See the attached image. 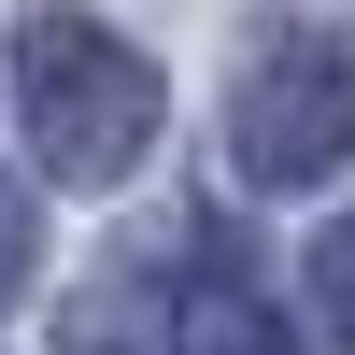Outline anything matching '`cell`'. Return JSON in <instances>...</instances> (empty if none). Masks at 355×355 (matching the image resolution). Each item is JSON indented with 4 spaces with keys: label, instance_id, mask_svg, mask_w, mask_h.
I'll use <instances>...</instances> for the list:
<instances>
[{
    "label": "cell",
    "instance_id": "1",
    "mask_svg": "<svg viewBox=\"0 0 355 355\" xmlns=\"http://www.w3.org/2000/svg\"><path fill=\"white\" fill-rule=\"evenodd\" d=\"M15 100H28V157L57 185H128L142 142H157V57L128 28H85V15H43L15 43Z\"/></svg>",
    "mask_w": 355,
    "mask_h": 355
},
{
    "label": "cell",
    "instance_id": "2",
    "mask_svg": "<svg viewBox=\"0 0 355 355\" xmlns=\"http://www.w3.org/2000/svg\"><path fill=\"white\" fill-rule=\"evenodd\" d=\"M227 157L270 199H313L355 157V57L327 28H256L242 43V71H227Z\"/></svg>",
    "mask_w": 355,
    "mask_h": 355
},
{
    "label": "cell",
    "instance_id": "5",
    "mask_svg": "<svg viewBox=\"0 0 355 355\" xmlns=\"http://www.w3.org/2000/svg\"><path fill=\"white\" fill-rule=\"evenodd\" d=\"M28 256H43V227H28V199H15V185H0V313H15V299H28Z\"/></svg>",
    "mask_w": 355,
    "mask_h": 355
},
{
    "label": "cell",
    "instance_id": "3",
    "mask_svg": "<svg viewBox=\"0 0 355 355\" xmlns=\"http://www.w3.org/2000/svg\"><path fill=\"white\" fill-rule=\"evenodd\" d=\"M171 355H299V327H284V313L214 256V270L185 284V313H171Z\"/></svg>",
    "mask_w": 355,
    "mask_h": 355
},
{
    "label": "cell",
    "instance_id": "4",
    "mask_svg": "<svg viewBox=\"0 0 355 355\" xmlns=\"http://www.w3.org/2000/svg\"><path fill=\"white\" fill-rule=\"evenodd\" d=\"M313 299H327V327H341V355H355V227L313 242Z\"/></svg>",
    "mask_w": 355,
    "mask_h": 355
}]
</instances>
